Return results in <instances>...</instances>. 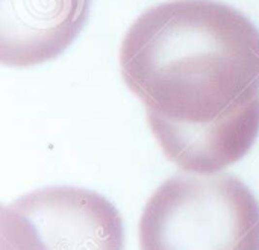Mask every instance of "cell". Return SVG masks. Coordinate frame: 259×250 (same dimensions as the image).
<instances>
[{
  "instance_id": "obj_2",
  "label": "cell",
  "mask_w": 259,
  "mask_h": 250,
  "mask_svg": "<svg viewBox=\"0 0 259 250\" xmlns=\"http://www.w3.org/2000/svg\"><path fill=\"white\" fill-rule=\"evenodd\" d=\"M140 250H259V203L234 175H178L149 197Z\"/></svg>"
},
{
  "instance_id": "obj_1",
  "label": "cell",
  "mask_w": 259,
  "mask_h": 250,
  "mask_svg": "<svg viewBox=\"0 0 259 250\" xmlns=\"http://www.w3.org/2000/svg\"><path fill=\"white\" fill-rule=\"evenodd\" d=\"M120 71L146 114L211 123L259 97V30L223 2H164L126 32Z\"/></svg>"
},
{
  "instance_id": "obj_3",
  "label": "cell",
  "mask_w": 259,
  "mask_h": 250,
  "mask_svg": "<svg viewBox=\"0 0 259 250\" xmlns=\"http://www.w3.org/2000/svg\"><path fill=\"white\" fill-rule=\"evenodd\" d=\"M123 249L121 216L96 191L49 187L2 206L0 250Z\"/></svg>"
},
{
  "instance_id": "obj_5",
  "label": "cell",
  "mask_w": 259,
  "mask_h": 250,
  "mask_svg": "<svg viewBox=\"0 0 259 250\" xmlns=\"http://www.w3.org/2000/svg\"><path fill=\"white\" fill-rule=\"evenodd\" d=\"M147 124L164 155L191 175H217L243 159L259 134V97L211 123L185 124L147 114Z\"/></svg>"
},
{
  "instance_id": "obj_4",
  "label": "cell",
  "mask_w": 259,
  "mask_h": 250,
  "mask_svg": "<svg viewBox=\"0 0 259 250\" xmlns=\"http://www.w3.org/2000/svg\"><path fill=\"white\" fill-rule=\"evenodd\" d=\"M91 0H0V62L26 68L56 59L82 32Z\"/></svg>"
}]
</instances>
